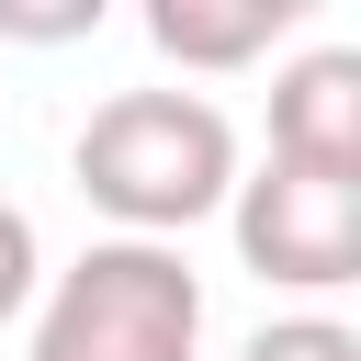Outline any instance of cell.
Wrapping results in <instances>:
<instances>
[{"mask_svg":"<svg viewBox=\"0 0 361 361\" xmlns=\"http://www.w3.org/2000/svg\"><path fill=\"white\" fill-rule=\"evenodd\" d=\"M271 158L361 180V45H316L271 79Z\"/></svg>","mask_w":361,"mask_h":361,"instance_id":"277c9868","label":"cell"},{"mask_svg":"<svg viewBox=\"0 0 361 361\" xmlns=\"http://www.w3.org/2000/svg\"><path fill=\"white\" fill-rule=\"evenodd\" d=\"M68 169H79V192L124 237L169 248L180 226L226 214V192H237V124L203 90H113V102H90Z\"/></svg>","mask_w":361,"mask_h":361,"instance_id":"6da1fadb","label":"cell"},{"mask_svg":"<svg viewBox=\"0 0 361 361\" xmlns=\"http://www.w3.org/2000/svg\"><path fill=\"white\" fill-rule=\"evenodd\" d=\"M305 23V0H147V45L169 68H248Z\"/></svg>","mask_w":361,"mask_h":361,"instance_id":"5b68a950","label":"cell"},{"mask_svg":"<svg viewBox=\"0 0 361 361\" xmlns=\"http://www.w3.org/2000/svg\"><path fill=\"white\" fill-rule=\"evenodd\" d=\"M237 361H361V338H350L338 316H271Z\"/></svg>","mask_w":361,"mask_h":361,"instance_id":"8992f818","label":"cell"},{"mask_svg":"<svg viewBox=\"0 0 361 361\" xmlns=\"http://www.w3.org/2000/svg\"><path fill=\"white\" fill-rule=\"evenodd\" d=\"M23 361H203V271L158 237H90L34 293Z\"/></svg>","mask_w":361,"mask_h":361,"instance_id":"7a4b0ae2","label":"cell"},{"mask_svg":"<svg viewBox=\"0 0 361 361\" xmlns=\"http://www.w3.org/2000/svg\"><path fill=\"white\" fill-rule=\"evenodd\" d=\"M34 293H45V248H34V214H23V203H0V327H11V316H34Z\"/></svg>","mask_w":361,"mask_h":361,"instance_id":"52a82bcc","label":"cell"},{"mask_svg":"<svg viewBox=\"0 0 361 361\" xmlns=\"http://www.w3.org/2000/svg\"><path fill=\"white\" fill-rule=\"evenodd\" d=\"M226 226H237V259L282 293H338L361 282V180L338 169H293V158H259L237 192H226Z\"/></svg>","mask_w":361,"mask_h":361,"instance_id":"3957f363","label":"cell"}]
</instances>
